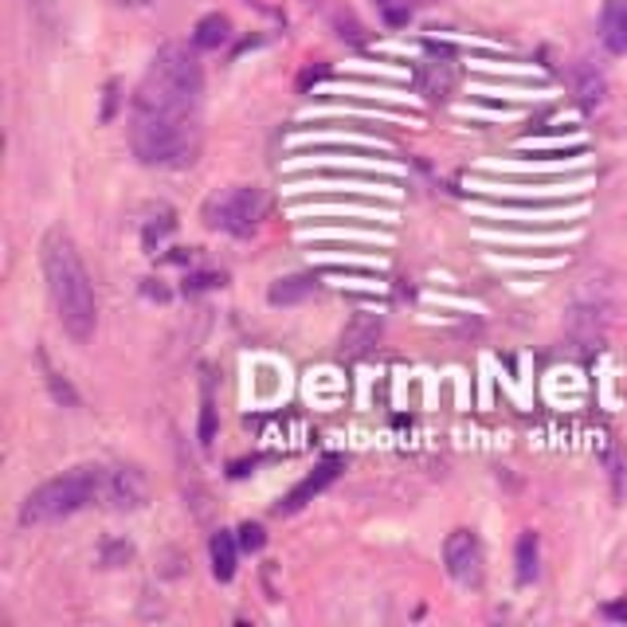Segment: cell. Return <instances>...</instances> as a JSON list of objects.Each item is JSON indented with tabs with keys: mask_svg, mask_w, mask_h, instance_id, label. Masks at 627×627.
<instances>
[{
	"mask_svg": "<svg viewBox=\"0 0 627 627\" xmlns=\"http://www.w3.org/2000/svg\"><path fill=\"white\" fill-rule=\"evenodd\" d=\"M205 71L185 44H165L130 102V149L142 165H193L200 149Z\"/></svg>",
	"mask_w": 627,
	"mask_h": 627,
	"instance_id": "obj_1",
	"label": "cell"
},
{
	"mask_svg": "<svg viewBox=\"0 0 627 627\" xmlns=\"http://www.w3.org/2000/svg\"><path fill=\"white\" fill-rule=\"evenodd\" d=\"M39 263H44V279H48L51 306L59 314V325L71 342L87 345L95 337L98 325V303L90 274L78 259V247L63 228H51L39 244Z\"/></svg>",
	"mask_w": 627,
	"mask_h": 627,
	"instance_id": "obj_2",
	"label": "cell"
},
{
	"mask_svg": "<svg viewBox=\"0 0 627 627\" xmlns=\"http://www.w3.org/2000/svg\"><path fill=\"white\" fill-rule=\"evenodd\" d=\"M102 467H75L59 479L44 482L24 499L20 506V521L24 526H48V521L71 518L83 506H90L95 499H102Z\"/></svg>",
	"mask_w": 627,
	"mask_h": 627,
	"instance_id": "obj_3",
	"label": "cell"
},
{
	"mask_svg": "<svg viewBox=\"0 0 627 627\" xmlns=\"http://www.w3.org/2000/svg\"><path fill=\"white\" fill-rule=\"evenodd\" d=\"M263 208L267 205L259 188H228L224 196H216L212 205H208V224L247 239L259 228V220H263Z\"/></svg>",
	"mask_w": 627,
	"mask_h": 627,
	"instance_id": "obj_4",
	"label": "cell"
},
{
	"mask_svg": "<svg viewBox=\"0 0 627 627\" xmlns=\"http://www.w3.org/2000/svg\"><path fill=\"white\" fill-rule=\"evenodd\" d=\"M443 565H447V577L463 588H475L482 580V545L470 529H455L443 541Z\"/></svg>",
	"mask_w": 627,
	"mask_h": 627,
	"instance_id": "obj_5",
	"label": "cell"
},
{
	"mask_svg": "<svg viewBox=\"0 0 627 627\" xmlns=\"http://www.w3.org/2000/svg\"><path fill=\"white\" fill-rule=\"evenodd\" d=\"M102 499L110 509H137L146 506L149 499V479L146 470L134 467V463H118L102 475Z\"/></svg>",
	"mask_w": 627,
	"mask_h": 627,
	"instance_id": "obj_6",
	"label": "cell"
},
{
	"mask_svg": "<svg viewBox=\"0 0 627 627\" xmlns=\"http://www.w3.org/2000/svg\"><path fill=\"white\" fill-rule=\"evenodd\" d=\"M381 333H384L381 314H353L349 325L342 330V349L353 353V357H365V353L377 349Z\"/></svg>",
	"mask_w": 627,
	"mask_h": 627,
	"instance_id": "obj_7",
	"label": "cell"
},
{
	"mask_svg": "<svg viewBox=\"0 0 627 627\" xmlns=\"http://www.w3.org/2000/svg\"><path fill=\"white\" fill-rule=\"evenodd\" d=\"M337 467H342V459H325L314 475H306V479L286 494V502H279V514H294V509H303L314 494H322V490L337 479Z\"/></svg>",
	"mask_w": 627,
	"mask_h": 627,
	"instance_id": "obj_8",
	"label": "cell"
},
{
	"mask_svg": "<svg viewBox=\"0 0 627 627\" xmlns=\"http://www.w3.org/2000/svg\"><path fill=\"white\" fill-rule=\"evenodd\" d=\"M600 44L612 56H627V0H604V9H600Z\"/></svg>",
	"mask_w": 627,
	"mask_h": 627,
	"instance_id": "obj_9",
	"label": "cell"
},
{
	"mask_svg": "<svg viewBox=\"0 0 627 627\" xmlns=\"http://www.w3.org/2000/svg\"><path fill=\"white\" fill-rule=\"evenodd\" d=\"M314 286H318V279H314V274H283V279H274V283H271L267 303H271V306H298V303H306V298H310Z\"/></svg>",
	"mask_w": 627,
	"mask_h": 627,
	"instance_id": "obj_10",
	"label": "cell"
},
{
	"mask_svg": "<svg viewBox=\"0 0 627 627\" xmlns=\"http://www.w3.org/2000/svg\"><path fill=\"white\" fill-rule=\"evenodd\" d=\"M208 553H212L216 580H232L235 577V557H239V538H235L232 529H216L212 541H208Z\"/></svg>",
	"mask_w": 627,
	"mask_h": 627,
	"instance_id": "obj_11",
	"label": "cell"
},
{
	"mask_svg": "<svg viewBox=\"0 0 627 627\" xmlns=\"http://www.w3.org/2000/svg\"><path fill=\"white\" fill-rule=\"evenodd\" d=\"M228 36H232V24H228V16H220V12H212V16L196 20L193 28V48L196 51H220L228 44Z\"/></svg>",
	"mask_w": 627,
	"mask_h": 627,
	"instance_id": "obj_12",
	"label": "cell"
},
{
	"mask_svg": "<svg viewBox=\"0 0 627 627\" xmlns=\"http://www.w3.org/2000/svg\"><path fill=\"white\" fill-rule=\"evenodd\" d=\"M196 440L200 447H212L216 440V396H212V377L200 381V423H196Z\"/></svg>",
	"mask_w": 627,
	"mask_h": 627,
	"instance_id": "obj_13",
	"label": "cell"
},
{
	"mask_svg": "<svg viewBox=\"0 0 627 627\" xmlns=\"http://www.w3.org/2000/svg\"><path fill=\"white\" fill-rule=\"evenodd\" d=\"M538 577V533H521L518 538V585H529Z\"/></svg>",
	"mask_w": 627,
	"mask_h": 627,
	"instance_id": "obj_14",
	"label": "cell"
},
{
	"mask_svg": "<svg viewBox=\"0 0 627 627\" xmlns=\"http://www.w3.org/2000/svg\"><path fill=\"white\" fill-rule=\"evenodd\" d=\"M173 228H176L173 208H169V205H157L153 216H149V224H146V247H149V251H153V247L161 244V239H165V235L173 232Z\"/></svg>",
	"mask_w": 627,
	"mask_h": 627,
	"instance_id": "obj_15",
	"label": "cell"
},
{
	"mask_svg": "<svg viewBox=\"0 0 627 627\" xmlns=\"http://www.w3.org/2000/svg\"><path fill=\"white\" fill-rule=\"evenodd\" d=\"M39 365H44V377H48V384H51V396H56L59 404H78L75 389H71V384L63 381V377H59L56 369H51V365H48V357H44V353H39Z\"/></svg>",
	"mask_w": 627,
	"mask_h": 627,
	"instance_id": "obj_16",
	"label": "cell"
},
{
	"mask_svg": "<svg viewBox=\"0 0 627 627\" xmlns=\"http://www.w3.org/2000/svg\"><path fill=\"white\" fill-rule=\"evenodd\" d=\"M235 538H239V549H247V553H255V549H263V526L259 521H244V526L235 529Z\"/></svg>",
	"mask_w": 627,
	"mask_h": 627,
	"instance_id": "obj_17",
	"label": "cell"
},
{
	"mask_svg": "<svg viewBox=\"0 0 627 627\" xmlns=\"http://www.w3.org/2000/svg\"><path fill=\"white\" fill-rule=\"evenodd\" d=\"M130 557H134L130 541H107V549H102V565H126Z\"/></svg>",
	"mask_w": 627,
	"mask_h": 627,
	"instance_id": "obj_18",
	"label": "cell"
},
{
	"mask_svg": "<svg viewBox=\"0 0 627 627\" xmlns=\"http://www.w3.org/2000/svg\"><path fill=\"white\" fill-rule=\"evenodd\" d=\"M114 110H118V83L110 78V83H107V98H102V122H110V118H114Z\"/></svg>",
	"mask_w": 627,
	"mask_h": 627,
	"instance_id": "obj_19",
	"label": "cell"
},
{
	"mask_svg": "<svg viewBox=\"0 0 627 627\" xmlns=\"http://www.w3.org/2000/svg\"><path fill=\"white\" fill-rule=\"evenodd\" d=\"M224 283V274H196V279H188L185 291H205V286H216Z\"/></svg>",
	"mask_w": 627,
	"mask_h": 627,
	"instance_id": "obj_20",
	"label": "cell"
},
{
	"mask_svg": "<svg viewBox=\"0 0 627 627\" xmlns=\"http://www.w3.org/2000/svg\"><path fill=\"white\" fill-rule=\"evenodd\" d=\"M604 616H607V619H627V607H624V604H607Z\"/></svg>",
	"mask_w": 627,
	"mask_h": 627,
	"instance_id": "obj_21",
	"label": "cell"
},
{
	"mask_svg": "<svg viewBox=\"0 0 627 627\" xmlns=\"http://www.w3.org/2000/svg\"><path fill=\"white\" fill-rule=\"evenodd\" d=\"M122 4H149V0H122Z\"/></svg>",
	"mask_w": 627,
	"mask_h": 627,
	"instance_id": "obj_22",
	"label": "cell"
}]
</instances>
